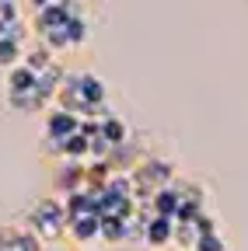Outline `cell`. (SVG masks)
I'll return each mask as SVG.
<instances>
[{
    "instance_id": "obj_1",
    "label": "cell",
    "mask_w": 248,
    "mask_h": 251,
    "mask_svg": "<svg viewBox=\"0 0 248 251\" xmlns=\"http://www.w3.org/2000/svg\"><path fill=\"white\" fill-rule=\"evenodd\" d=\"M175 178V168L161 157H147L133 168V185H137V199H150L161 185H168Z\"/></svg>"
},
{
    "instance_id": "obj_2",
    "label": "cell",
    "mask_w": 248,
    "mask_h": 251,
    "mask_svg": "<svg viewBox=\"0 0 248 251\" xmlns=\"http://www.w3.org/2000/svg\"><path fill=\"white\" fill-rule=\"evenodd\" d=\"M28 224H32V230L39 237H59L67 230L70 224V216H67V206L63 202H56V199H46L32 209V216H28Z\"/></svg>"
},
{
    "instance_id": "obj_3",
    "label": "cell",
    "mask_w": 248,
    "mask_h": 251,
    "mask_svg": "<svg viewBox=\"0 0 248 251\" xmlns=\"http://www.w3.org/2000/svg\"><path fill=\"white\" fill-rule=\"evenodd\" d=\"M77 126H81V115H74V112H67V108H53L49 119H46V143L59 150L67 136L77 133Z\"/></svg>"
},
{
    "instance_id": "obj_4",
    "label": "cell",
    "mask_w": 248,
    "mask_h": 251,
    "mask_svg": "<svg viewBox=\"0 0 248 251\" xmlns=\"http://www.w3.org/2000/svg\"><path fill=\"white\" fill-rule=\"evenodd\" d=\"M171 237H175V220L154 213V216L147 220V227H143V241H147L150 248H168Z\"/></svg>"
},
{
    "instance_id": "obj_5",
    "label": "cell",
    "mask_w": 248,
    "mask_h": 251,
    "mask_svg": "<svg viewBox=\"0 0 248 251\" xmlns=\"http://www.w3.org/2000/svg\"><path fill=\"white\" fill-rule=\"evenodd\" d=\"M150 206H154V213H158V216H171V220H175V213H178V206H182V196H178V188H175V178H171L168 185H161L158 192L150 196Z\"/></svg>"
},
{
    "instance_id": "obj_6",
    "label": "cell",
    "mask_w": 248,
    "mask_h": 251,
    "mask_svg": "<svg viewBox=\"0 0 248 251\" xmlns=\"http://www.w3.org/2000/svg\"><path fill=\"white\" fill-rule=\"evenodd\" d=\"M67 230H70L77 241H95V237H102V216H98V213L74 216L70 224H67Z\"/></svg>"
},
{
    "instance_id": "obj_7",
    "label": "cell",
    "mask_w": 248,
    "mask_h": 251,
    "mask_svg": "<svg viewBox=\"0 0 248 251\" xmlns=\"http://www.w3.org/2000/svg\"><path fill=\"white\" fill-rule=\"evenodd\" d=\"M77 94L84 98V105H102L105 101V84L95 77V74H77Z\"/></svg>"
},
{
    "instance_id": "obj_8",
    "label": "cell",
    "mask_w": 248,
    "mask_h": 251,
    "mask_svg": "<svg viewBox=\"0 0 248 251\" xmlns=\"http://www.w3.org/2000/svg\"><path fill=\"white\" fill-rule=\"evenodd\" d=\"M35 80H39V74L32 67H25V63H18V67H11V74H7V91L11 94H25V91L35 87Z\"/></svg>"
},
{
    "instance_id": "obj_9",
    "label": "cell",
    "mask_w": 248,
    "mask_h": 251,
    "mask_svg": "<svg viewBox=\"0 0 248 251\" xmlns=\"http://www.w3.org/2000/svg\"><path fill=\"white\" fill-rule=\"evenodd\" d=\"M87 153H91V140L84 133L67 136L63 147H59V157H67V161H87Z\"/></svg>"
},
{
    "instance_id": "obj_10",
    "label": "cell",
    "mask_w": 248,
    "mask_h": 251,
    "mask_svg": "<svg viewBox=\"0 0 248 251\" xmlns=\"http://www.w3.org/2000/svg\"><path fill=\"white\" fill-rule=\"evenodd\" d=\"M102 136H105L112 147H119V143L130 140V129H126V122H122L119 115H105V119H102Z\"/></svg>"
},
{
    "instance_id": "obj_11",
    "label": "cell",
    "mask_w": 248,
    "mask_h": 251,
    "mask_svg": "<svg viewBox=\"0 0 248 251\" xmlns=\"http://www.w3.org/2000/svg\"><path fill=\"white\" fill-rule=\"evenodd\" d=\"M126 220L122 216H112V213H105L102 216V237L105 241H112V244H119V241H126Z\"/></svg>"
},
{
    "instance_id": "obj_12",
    "label": "cell",
    "mask_w": 248,
    "mask_h": 251,
    "mask_svg": "<svg viewBox=\"0 0 248 251\" xmlns=\"http://www.w3.org/2000/svg\"><path fill=\"white\" fill-rule=\"evenodd\" d=\"M18 59H21V42L14 39H0V67H18Z\"/></svg>"
},
{
    "instance_id": "obj_13",
    "label": "cell",
    "mask_w": 248,
    "mask_h": 251,
    "mask_svg": "<svg viewBox=\"0 0 248 251\" xmlns=\"http://www.w3.org/2000/svg\"><path fill=\"white\" fill-rule=\"evenodd\" d=\"M67 31H70V46H81V42L87 39V25H84V18L74 14V18L67 21Z\"/></svg>"
},
{
    "instance_id": "obj_14",
    "label": "cell",
    "mask_w": 248,
    "mask_h": 251,
    "mask_svg": "<svg viewBox=\"0 0 248 251\" xmlns=\"http://www.w3.org/2000/svg\"><path fill=\"white\" fill-rule=\"evenodd\" d=\"M193 251H227V248H224V237H217V230H213V234H203Z\"/></svg>"
},
{
    "instance_id": "obj_15",
    "label": "cell",
    "mask_w": 248,
    "mask_h": 251,
    "mask_svg": "<svg viewBox=\"0 0 248 251\" xmlns=\"http://www.w3.org/2000/svg\"><path fill=\"white\" fill-rule=\"evenodd\" d=\"M196 230H199V237H203V234H213V230H217V227H213V216H210V213H199V216H196Z\"/></svg>"
},
{
    "instance_id": "obj_16",
    "label": "cell",
    "mask_w": 248,
    "mask_h": 251,
    "mask_svg": "<svg viewBox=\"0 0 248 251\" xmlns=\"http://www.w3.org/2000/svg\"><path fill=\"white\" fill-rule=\"evenodd\" d=\"M32 4H35V7H46V4H53V0H32Z\"/></svg>"
}]
</instances>
